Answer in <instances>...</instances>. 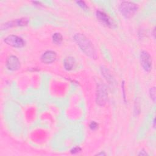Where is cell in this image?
I'll list each match as a JSON object with an SVG mask.
<instances>
[{"label":"cell","mask_w":156,"mask_h":156,"mask_svg":"<svg viewBox=\"0 0 156 156\" xmlns=\"http://www.w3.org/2000/svg\"><path fill=\"white\" fill-rule=\"evenodd\" d=\"M6 67L10 71H16L20 68V62L17 57L10 55L6 60Z\"/></svg>","instance_id":"7"},{"label":"cell","mask_w":156,"mask_h":156,"mask_svg":"<svg viewBox=\"0 0 156 156\" xmlns=\"http://www.w3.org/2000/svg\"><path fill=\"white\" fill-rule=\"evenodd\" d=\"M89 127H90V128L91 130H96V129H98V124L95 121H92V122L90 124Z\"/></svg>","instance_id":"15"},{"label":"cell","mask_w":156,"mask_h":156,"mask_svg":"<svg viewBox=\"0 0 156 156\" xmlns=\"http://www.w3.org/2000/svg\"><path fill=\"white\" fill-rule=\"evenodd\" d=\"M81 151V148L79 147H73L71 151V153L73 154H76L77 153H79Z\"/></svg>","instance_id":"16"},{"label":"cell","mask_w":156,"mask_h":156,"mask_svg":"<svg viewBox=\"0 0 156 156\" xmlns=\"http://www.w3.org/2000/svg\"><path fill=\"white\" fill-rule=\"evenodd\" d=\"M63 40L62 35L60 33H55L52 35V41L55 44H60Z\"/></svg>","instance_id":"12"},{"label":"cell","mask_w":156,"mask_h":156,"mask_svg":"<svg viewBox=\"0 0 156 156\" xmlns=\"http://www.w3.org/2000/svg\"><path fill=\"white\" fill-rule=\"evenodd\" d=\"M28 20L26 18H20L16 19L15 20H12L9 22H7L1 26L2 30L6 29L9 27H14V26H26L28 24Z\"/></svg>","instance_id":"8"},{"label":"cell","mask_w":156,"mask_h":156,"mask_svg":"<svg viewBox=\"0 0 156 156\" xmlns=\"http://www.w3.org/2000/svg\"><path fill=\"white\" fill-rule=\"evenodd\" d=\"M101 69L102 74H103V75L105 77V79H107V80L109 82H110V80L113 82V79L112 78V77L110 72L108 71V70L106 68H104V66H102Z\"/></svg>","instance_id":"11"},{"label":"cell","mask_w":156,"mask_h":156,"mask_svg":"<svg viewBox=\"0 0 156 156\" xmlns=\"http://www.w3.org/2000/svg\"><path fill=\"white\" fill-rule=\"evenodd\" d=\"M96 16L98 20L106 26L111 28L114 27V22L105 12L101 10H97L96 12Z\"/></svg>","instance_id":"6"},{"label":"cell","mask_w":156,"mask_h":156,"mask_svg":"<svg viewBox=\"0 0 156 156\" xmlns=\"http://www.w3.org/2000/svg\"><path fill=\"white\" fill-rule=\"evenodd\" d=\"M108 93L106 87L102 83H99L97 86L96 101L97 104L100 106L104 105L107 101Z\"/></svg>","instance_id":"3"},{"label":"cell","mask_w":156,"mask_h":156,"mask_svg":"<svg viewBox=\"0 0 156 156\" xmlns=\"http://www.w3.org/2000/svg\"><path fill=\"white\" fill-rule=\"evenodd\" d=\"M153 122H154V127L155 128V119H154V121H153Z\"/></svg>","instance_id":"19"},{"label":"cell","mask_w":156,"mask_h":156,"mask_svg":"<svg viewBox=\"0 0 156 156\" xmlns=\"http://www.w3.org/2000/svg\"><path fill=\"white\" fill-rule=\"evenodd\" d=\"M76 3L78 4L79 6H80L82 9L83 10H87L88 9V7L87 5V4L85 3L84 1H76Z\"/></svg>","instance_id":"14"},{"label":"cell","mask_w":156,"mask_h":156,"mask_svg":"<svg viewBox=\"0 0 156 156\" xmlns=\"http://www.w3.org/2000/svg\"><path fill=\"white\" fill-rule=\"evenodd\" d=\"M64 68L67 71L73 70L76 66V61L75 59L72 57H66L63 62Z\"/></svg>","instance_id":"10"},{"label":"cell","mask_w":156,"mask_h":156,"mask_svg":"<svg viewBox=\"0 0 156 156\" xmlns=\"http://www.w3.org/2000/svg\"><path fill=\"white\" fill-rule=\"evenodd\" d=\"M97 155H105V153H104V152H101L100 153H98L96 154Z\"/></svg>","instance_id":"18"},{"label":"cell","mask_w":156,"mask_h":156,"mask_svg":"<svg viewBox=\"0 0 156 156\" xmlns=\"http://www.w3.org/2000/svg\"><path fill=\"white\" fill-rule=\"evenodd\" d=\"M149 94H150V97H151V99L154 102L155 101V88L154 87L150 88Z\"/></svg>","instance_id":"13"},{"label":"cell","mask_w":156,"mask_h":156,"mask_svg":"<svg viewBox=\"0 0 156 156\" xmlns=\"http://www.w3.org/2000/svg\"><path fill=\"white\" fill-rule=\"evenodd\" d=\"M147 155V153L144 149H142L138 154V155Z\"/></svg>","instance_id":"17"},{"label":"cell","mask_w":156,"mask_h":156,"mask_svg":"<svg viewBox=\"0 0 156 156\" xmlns=\"http://www.w3.org/2000/svg\"><path fill=\"white\" fill-rule=\"evenodd\" d=\"M74 40L86 55L93 59L97 58L96 49L91 41L87 37L82 34L78 33L74 35Z\"/></svg>","instance_id":"1"},{"label":"cell","mask_w":156,"mask_h":156,"mask_svg":"<svg viewBox=\"0 0 156 156\" xmlns=\"http://www.w3.org/2000/svg\"><path fill=\"white\" fill-rule=\"evenodd\" d=\"M140 63L143 69L146 72H149L152 69V60L151 55L146 51H143L140 56Z\"/></svg>","instance_id":"4"},{"label":"cell","mask_w":156,"mask_h":156,"mask_svg":"<svg viewBox=\"0 0 156 156\" xmlns=\"http://www.w3.org/2000/svg\"><path fill=\"white\" fill-rule=\"evenodd\" d=\"M4 41L8 45L15 48H22L25 44V41L22 38L14 35H10L6 37Z\"/></svg>","instance_id":"5"},{"label":"cell","mask_w":156,"mask_h":156,"mask_svg":"<svg viewBox=\"0 0 156 156\" xmlns=\"http://www.w3.org/2000/svg\"><path fill=\"white\" fill-rule=\"evenodd\" d=\"M57 58V54L54 51H47L44 52L41 56V60L43 63L49 64L53 63Z\"/></svg>","instance_id":"9"},{"label":"cell","mask_w":156,"mask_h":156,"mask_svg":"<svg viewBox=\"0 0 156 156\" xmlns=\"http://www.w3.org/2000/svg\"><path fill=\"white\" fill-rule=\"evenodd\" d=\"M138 9V5L130 1H123L119 5V10L121 14L126 18H130L134 16Z\"/></svg>","instance_id":"2"}]
</instances>
